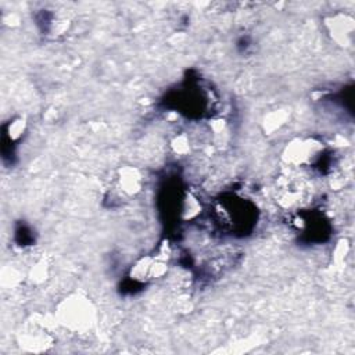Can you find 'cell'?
<instances>
[{
    "instance_id": "obj_6",
    "label": "cell",
    "mask_w": 355,
    "mask_h": 355,
    "mask_svg": "<svg viewBox=\"0 0 355 355\" xmlns=\"http://www.w3.org/2000/svg\"><path fill=\"white\" fill-rule=\"evenodd\" d=\"M220 215H223V223L229 225L232 229L240 227L245 229L247 220L252 218V209H248L245 201H237L234 200L230 204H226V207H222V211H219Z\"/></svg>"
},
{
    "instance_id": "obj_7",
    "label": "cell",
    "mask_w": 355,
    "mask_h": 355,
    "mask_svg": "<svg viewBox=\"0 0 355 355\" xmlns=\"http://www.w3.org/2000/svg\"><path fill=\"white\" fill-rule=\"evenodd\" d=\"M143 178L136 168H123L116 178L115 189L119 196H135L141 190Z\"/></svg>"
},
{
    "instance_id": "obj_4",
    "label": "cell",
    "mask_w": 355,
    "mask_h": 355,
    "mask_svg": "<svg viewBox=\"0 0 355 355\" xmlns=\"http://www.w3.org/2000/svg\"><path fill=\"white\" fill-rule=\"evenodd\" d=\"M276 198L284 208H297L301 207L309 196L308 184L302 178L295 175H286L277 183Z\"/></svg>"
},
{
    "instance_id": "obj_5",
    "label": "cell",
    "mask_w": 355,
    "mask_h": 355,
    "mask_svg": "<svg viewBox=\"0 0 355 355\" xmlns=\"http://www.w3.org/2000/svg\"><path fill=\"white\" fill-rule=\"evenodd\" d=\"M166 263L161 257H146L135 263L130 277L136 282H150L161 277L166 272Z\"/></svg>"
},
{
    "instance_id": "obj_8",
    "label": "cell",
    "mask_w": 355,
    "mask_h": 355,
    "mask_svg": "<svg viewBox=\"0 0 355 355\" xmlns=\"http://www.w3.org/2000/svg\"><path fill=\"white\" fill-rule=\"evenodd\" d=\"M327 26H329L330 35L337 43L344 46V43L347 44L349 42V37L354 31L351 18H347L344 15H336L327 22Z\"/></svg>"
},
{
    "instance_id": "obj_1",
    "label": "cell",
    "mask_w": 355,
    "mask_h": 355,
    "mask_svg": "<svg viewBox=\"0 0 355 355\" xmlns=\"http://www.w3.org/2000/svg\"><path fill=\"white\" fill-rule=\"evenodd\" d=\"M96 309L93 302L83 294H71L64 298L55 311L57 322L76 334L87 333L96 324Z\"/></svg>"
},
{
    "instance_id": "obj_2",
    "label": "cell",
    "mask_w": 355,
    "mask_h": 355,
    "mask_svg": "<svg viewBox=\"0 0 355 355\" xmlns=\"http://www.w3.org/2000/svg\"><path fill=\"white\" fill-rule=\"evenodd\" d=\"M323 153V144L315 139H295L283 151V159L291 168L315 165Z\"/></svg>"
},
{
    "instance_id": "obj_3",
    "label": "cell",
    "mask_w": 355,
    "mask_h": 355,
    "mask_svg": "<svg viewBox=\"0 0 355 355\" xmlns=\"http://www.w3.org/2000/svg\"><path fill=\"white\" fill-rule=\"evenodd\" d=\"M18 341L19 345L26 351L42 352L51 345L53 336L47 323L33 318L28 320L18 333Z\"/></svg>"
}]
</instances>
